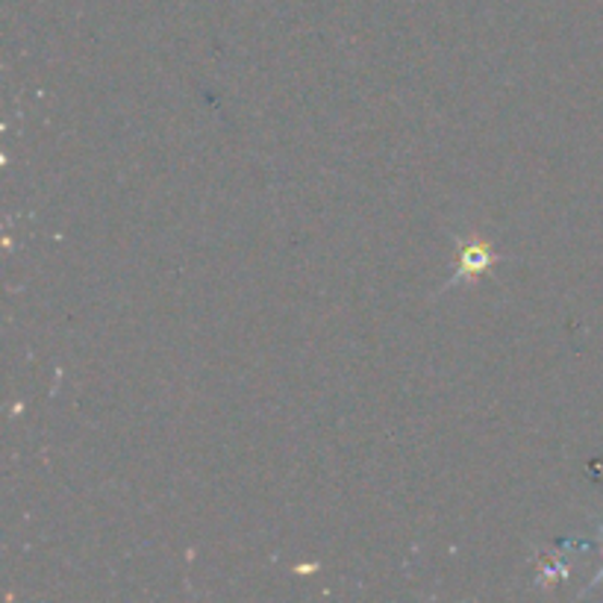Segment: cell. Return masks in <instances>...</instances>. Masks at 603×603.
<instances>
[{
	"instance_id": "7a4b0ae2",
	"label": "cell",
	"mask_w": 603,
	"mask_h": 603,
	"mask_svg": "<svg viewBox=\"0 0 603 603\" xmlns=\"http://www.w3.org/2000/svg\"><path fill=\"white\" fill-rule=\"evenodd\" d=\"M601 577H603V575H601Z\"/></svg>"
},
{
	"instance_id": "6da1fadb",
	"label": "cell",
	"mask_w": 603,
	"mask_h": 603,
	"mask_svg": "<svg viewBox=\"0 0 603 603\" xmlns=\"http://www.w3.org/2000/svg\"><path fill=\"white\" fill-rule=\"evenodd\" d=\"M492 263H497V256L486 239H478V236L462 239V242H459L457 277H454L448 286H457V282H466V280H478L480 274L489 272V265Z\"/></svg>"
}]
</instances>
